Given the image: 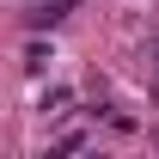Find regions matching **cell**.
Segmentation results:
<instances>
[{"label":"cell","instance_id":"1","mask_svg":"<svg viewBox=\"0 0 159 159\" xmlns=\"http://www.w3.org/2000/svg\"><path fill=\"white\" fill-rule=\"evenodd\" d=\"M25 67L43 74V67H49V43H25Z\"/></svg>","mask_w":159,"mask_h":159}]
</instances>
